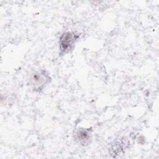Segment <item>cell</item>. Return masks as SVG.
Masks as SVG:
<instances>
[{"label": "cell", "mask_w": 159, "mask_h": 159, "mask_svg": "<svg viewBox=\"0 0 159 159\" xmlns=\"http://www.w3.org/2000/svg\"><path fill=\"white\" fill-rule=\"evenodd\" d=\"M91 130L89 129L81 128L78 129L75 134V140L83 146L88 145L91 143Z\"/></svg>", "instance_id": "cell-3"}, {"label": "cell", "mask_w": 159, "mask_h": 159, "mask_svg": "<svg viewBox=\"0 0 159 159\" xmlns=\"http://www.w3.org/2000/svg\"><path fill=\"white\" fill-rule=\"evenodd\" d=\"M50 81V77L44 70L32 72L29 78L28 83L30 88L35 91L40 92Z\"/></svg>", "instance_id": "cell-1"}, {"label": "cell", "mask_w": 159, "mask_h": 159, "mask_svg": "<svg viewBox=\"0 0 159 159\" xmlns=\"http://www.w3.org/2000/svg\"><path fill=\"white\" fill-rule=\"evenodd\" d=\"M79 35L71 31L64 32L60 38L59 45L61 54H65L70 52L74 48Z\"/></svg>", "instance_id": "cell-2"}, {"label": "cell", "mask_w": 159, "mask_h": 159, "mask_svg": "<svg viewBox=\"0 0 159 159\" xmlns=\"http://www.w3.org/2000/svg\"><path fill=\"white\" fill-rule=\"evenodd\" d=\"M126 148L125 142H124L123 140H120L119 141H116L114 142V144H112L110 147V152L111 155H113V157H116V155H120L124 150Z\"/></svg>", "instance_id": "cell-4"}]
</instances>
